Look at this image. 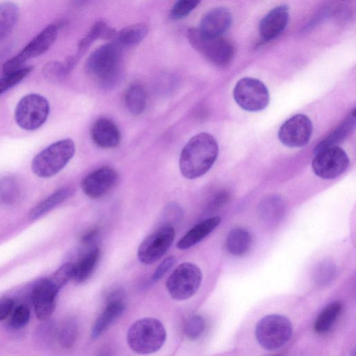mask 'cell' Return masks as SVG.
Listing matches in <instances>:
<instances>
[{
    "label": "cell",
    "mask_w": 356,
    "mask_h": 356,
    "mask_svg": "<svg viewBox=\"0 0 356 356\" xmlns=\"http://www.w3.org/2000/svg\"><path fill=\"white\" fill-rule=\"evenodd\" d=\"M218 154L217 141L211 134L202 132L185 145L179 157V169L186 179H193L206 174Z\"/></svg>",
    "instance_id": "1"
},
{
    "label": "cell",
    "mask_w": 356,
    "mask_h": 356,
    "mask_svg": "<svg viewBox=\"0 0 356 356\" xmlns=\"http://www.w3.org/2000/svg\"><path fill=\"white\" fill-rule=\"evenodd\" d=\"M122 51L123 49L113 40L95 49L88 58L87 72L100 87L109 89L120 81Z\"/></svg>",
    "instance_id": "2"
},
{
    "label": "cell",
    "mask_w": 356,
    "mask_h": 356,
    "mask_svg": "<svg viewBox=\"0 0 356 356\" xmlns=\"http://www.w3.org/2000/svg\"><path fill=\"white\" fill-rule=\"evenodd\" d=\"M166 339L163 323L154 318H143L129 328L127 341L129 348L138 354H151L159 350Z\"/></svg>",
    "instance_id": "3"
},
{
    "label": "cell",
    "mask_w": 356,
    "mask_h": 356,
    "mask_svg": "<svg viewBox=\"0 0 356 356\" xmlns=\"http://www.w3.org/2000/svg\"><path fill=\"white\" fill-rule=\"evenodd\" d=\"M75 152L74 143L66 138L56 141L40 152L33 159L31 168L39 177L48 178L59 172Z\"/></svg>",
    "instance_id": "4"
},
{
    "label": "cell",
    "mask_w": 356,
    "mask_h": 356,
    "mask_svg": "<svg viewBox=\"0 0 356 356\" xmlns=\"http://www.w3.org/2000/svg\"><path fill=\"white\" fill-rule=\"evenodd\" d=\"M293 332L289 319L280 314H270L261 318L255 327V337L264 349L273 350L284 346Z\"/></svg>",
    "instance_id": "5"
},
{
    "label": "cell",
    "mask_w": 356,
    "mask_h": 356,
    "mask_svg": "<svg viewBox=\"0 0 356 356\" xmlns=\"http://www.w3.org/2000/svg\"><path fill=\"white\" fill-rule=\"evenodd\" d=\"M191 46L208 60L218 66L227 65L234 54L232 44L221 37H208L191 28L187 32Z\"/></svg>",
    "instance_id": "6"
},
{
    "label": "cell",
    "mask_w": 356,
    "mask_h": 356,
    "mask_svg": "<svg viewBox=\"0 0 356 356\" xmlns=\"http://www.w3.org/2000/svg\"><path fill=\"white\" fill-rule=\"evenodd\" d=\"M202 273L195 264L184 262L171 273L166 282L170 296L176 300H184L192 297L199 289Z\"/></svg>",
    "instance_id": "7"
},
{
    "label": "cell",
    "mask_w": 356,
    "mask_h": 356,
    "mask_svg": "<svg viewBox=\"0 0 356 356\" xmlns=\"http://www.w3.org/2000/svg\"><path fill=\"white\" fill-rule=\"evenodd\" d=\"M49 113V104L45 97L38 94H29L18 102L15 118L19 127L33 131L46 122Z\"/></svg>",
    "instance_id": "8"
},
{
    "label": "cell",
    "mask_w": 356,
    "mask_h": 356,
    "mask_svg": "<svg viewBox=\"0 0 356 356\" xmlns=\"http://www.w3.org/2000/svg\"><path fill=\"white\" fill-rule=\"evenodd\" d=\"M233 95L237 104L248 111L264 110L270 102L268 88L264 83L254 78L240 79L234 88Z\"/></svg>",
    "instance_id": "9"
},
{
    "label": "cell",
    "mask_w": 356,
    "mask_h": 356,
    "mask_svg": "<svg viewBox=\"0 0 356 356\" xmlns=\"http://www.w3.org/2000/svg\"><path fill=\"white\" fill-rule=\"evenodd\" d=\"M57 35V26L54 24H49L29 42L18 54L3 64V74H9L22 68V66L28 60L46 52L56 41Z\"/></svg>",
    "instance_id": "10"
},
{
    "label": "cell",
    "mask_w": 356,
    "mask_h": 356,
    "mask_svg": "<svg viewBox=\"0 0 356 356\" xmlns=\"http://www.w3.org/2000/svg\"><path fill=\"white\" fill-rule=\"evenodd\" d=\"M349 159L338 145L325 147L315 151L312 163L314 172L324 179H332L341 175L348 167Z\"/></svg>",
    "instance_id": "11"
},
{
    "label": "cell",
    "mask_w": 356,
    "mask_h": 356,
    "mask_svg": "<svg viewBox=\"0 0 356 356\" xmlns=\"http://www.w3.org/2000/svg\"><path fill=\"white\" fill-rule=\"evenodd\" d=\"M173 227L163 225L148 235L140 244L138 258L145 264H152L165 254L175 238Z\"/></svg>",
    "instance_id": "12"
},
{
    "label": "cell",
    "mask_w": 356,
    "mask_h": 356,
    "mask_svg": "<svg viewBox=\"0 0 356 356\" xmlns=\"http://www.w3.org/2000/svg\"><path fill=\"white\" fill-rule=\"evenodd\" d=\"M312 134V123L305 115L297 114L280 127L278 138L280 142L289 147H302L306 145Z\"/></svg>",
    "instance_id": "13"
},
{
    "label": "cell",
    "mask_w": 356,
    "mask_h": 356,
    "mask_svg": "<svg viewBox=\"0 0 356 356\" xmlns=\"http://www.w3.org/2000/svg\"><path fill=\"white\" fill-rule=\"evenodd\" d=\"M118 174L110 166H103L88 174L82 180L83 193L90 198L105 195L118 183Z\"/></svg>",
    "instance_id": "14"
},
{
    "label": "cell",
    "mask_w": 356,
    "mask_h": 356,
    "mask_svg": "<svg viewBox=\"0 0 356 356\" xmlns=\"http://www.w3.org/2000/svg\"><path fill=\"white\" fill-rule=\"evenodd\" d=\"M58 291L49 278L38 281L32 291V300L37 318L40 321L47 319L56 307V298Z\"/></svg>",
    "instance_id": "15"
},
{
    "label": "cell",
    "mask_w": 356,
    "mask_h": 356,
    "mask_svg": "<svg viewBox=\"0 0 356 356\" xmlns=\"http://www.w3.org/2000/svg\"><path fill=\"white\" fill-rule=\"evenodd\" d=\"M289 7L282 5L270 10L260 21L259 34L262 40L275 38L285 29L289 20Z\"/></svg>",
    "instance_id": "16"
},
{
    "label": "cell",
    "mask_w": 356,
    "mask_h": 356,
    "mask_svg": "<svg viewBox=\"0 0 356 356\" xmlns=\"http://www.w3.org/2000/svg\"><path fill=\"white\" fill-rule=\"evenodd\" d=\"M90 135L96 145L104 149L116 147L120 143V131L115 123L108 118H98L92 124Z\"/></svg>",
    "instance_id": "17"
},
{
    "label": "cell",
    "mask_w": 356,
    "mask_h": 356,
    "mask_svg": "<svg viewBox=\"0 0 356 356\" xmlns=\"http://www.w3.org/2000/svg\"><path fill=\"white\" fill-rule=\"evenodd\" d=\"M232 19V15L227 9L216 8L203 16L198 30L208 37H220L229 28Z\"/></svg>",
    "instance_id": "18"
},
{
    "label": "cell",
    "mask_w": 356,
    "mask_h": 356,
    "mask_svg": "<svg viewBox=\"0 0 356 356\" xmlns=\"http://www.w3.org/2000/svg\"><path fill=\"white\" fill-rule=\"evenodd\" d=\"M125 305L122 299L107 301V305L97 317L91 330V338L95 339L104 333L124 313Z\"/></svg>",
    "instance_id": "19"
},
{
    "label": "cell",
    "mask_w": 356,
    "mask_h": 356,
    "mask_svg": "<svg viewBox=\"0 0 356 356\" xmlns=\"http://www.w3.org/2000/svg\"><path fill=\"white\" fill-rule=\"evenodd\" d=\"M220 222L221 219L219 216H213L199 222L178 241L177 248L184 250L196 245L211 233L220 224Z\"/></svg>",
    "instance_id": "20"
},
{
    "label": "cell",
    "mask_w": 356,
    "mask_h": 356,
    "mask_svg": "<svg viewBox=\"0 0 356 356\" xmlns=\"http://www.w3.org/2000/svg\"><path fill=\"white\" fill-rule=\"evenodd\" d=\"M116 33V31L109 26L106 22L103 21L95 22L86 35L80 40L74 56L79 60L95 40L98 39H114Z\"/></svg>",
    "instance_id": "21"
},
{
    "label": "cell",
    "mask_w": 356,
    "mask_h": 356,
    "mask_svg": "<svg viewBox=\"0 0 356 356\" xmlns=\"http://www.w3.org/2000/svg\"><path fill=\"white\" fill-rule=\"evenodd\" d=\"M101 250L98 247L91 248L74 264L73 280L77 283L86 282L92 274L100 259Z\"/></svg>",
    "instance_id": "22"
},
{
    "label": "cell",
    "mask_w": 356,
    "mask_h": 356,
    "mask_svg": "<svg viewBox=\"0 0 356 356\" xmlns=\"http://www.w3.org/2000/svg\"><path fill=\"white\" fill-rule=\"evenodd\" d=\"M252 245L250 232L238 227L230 230L225 239L227 250L232 255L241 256L248 252Z\"/></svg>",
    "instance_id": "23"
},
{
    "label": "cell",
    "mask_w": 356,
    "mask_h": 356,
    "mask_svg": "<svg viewBox=\"0 0 356 356\" xmlns=\"http://www.w3.org/2000/svg\"><path fill=\"white\" fill-rule=\"evenodd\" d=\"M148 27L144 24L127 26L116 33L113 39L123 49L139 44L147 35Z\"/></svg>",
    "instance_id": "24"
},
{
    "label": "cell",
    "mask_w": 356,
    "mask_h": 356,
    "mask_svg": "<svg viewBox=\"0 0 356 356\" xmlns=\"http://www.w3.org/2000/svg\"><path fill=\"white\" fill-rule=\"evenodd\" d=\"M284 213L285 205L280 197H268L260 203L259 214L261 219L266 223H277L282 219Z\"/></svg>",
    "instance_id": "25"
},
{
    "label": "cell",
    "mask_w": 356,
    "mask_h": 356,
    "mask_svg": "<svg viewBox=\"0 0 356 356\" xmlns=\"http://www.w3.org/2000/svg\"><path fill=\"white\" fill-rule=\"evenodd\" d=\"M72 194L73 190L71 188L63 187L58 189L35 206L29 213L30 218L35 220L42 217L69 198Z\"/></svg>",
    "instance_id": "26"
},
{
    "label": "cell",
    "mask_w": 356,
    "mask_h": 356,
    "mask_svg": "<svg viewBox=\"0 0 356 356\" xmlns=\"http://www.w3.org/2000/svg\"><path fill=\"white\" fill-rule=\"evenodd\" d=\"M339 301L327 305L319 314L314 323V330L318 333H325L332 329L342 311Z\"/></svg>",
    "instance_id": "27"
},
{
    "label": "cell",
    "mask_w": 356,
    "mask_h": 356,
    "mask_svg": "<svg viewBox=\"0 0 356 356\" xmlns=\"http://www.w3.org/2000/svg\"><path fill=\"white\" fill-rule=\"evenodd\" d=\"M355 111L354 109L329 136L316 145L315 151L325 147L337 145L339 143L343 140L350 134L355 127Z\"/></svg>",
    "instance_id": "28"
},
{
    "label": "cell",
    "mask_w": 356,
    "mask_h": 356,
    "mask_svg": "<svg viewBox=\"0 0 356 356\" xmlns=\"http://www.w3.org/2000/svg\"><path fill=\"white\" fill-rule=\"evenodd\" d=\"M19 17V9L10 1L0 3V42L6 38L15 26Z\"/></svg>",
    "instance_id": "29"
},
{
    "label": "cell",
    "mask_w": 356,
    "mask_h": 356,
    "mask_svg": "<svg viewBox=\"0 0 356 356\" xmlns=\"http://www.w3.org/2000/svg\"><path fill=\"white\" fill-rule=\"evenodd\" d=\"M147 97L143 87L133 84L125 93V105L130 113L134 115L142 114L146 107Z\"/></svg>",
    "instance_id": "30"
},
{
    "label": "cell",
    "mask_w": 356,
    "mask_h": 356,
    "mask_svg": "<svg viewBox=\"0 0 356 356\" xmlns=\"http://www.w3.org/2000/svg\"><path fill=\"white\" fill-rule=\"evenodd\" d=\"M337 267L333 261L326 259L319 261L314 268L312 279L318 286H325L335 277Z\"/></svg>",
    "instance_id": "31"
},
{
    "label": "cell",
    "mask_w": 356,
    "mask_h": 356,
    "mask_svg": "<svg viewBox=\"0 0 356 356\" xmlns=\"http://www.w3.org/2000/svg\"><path fill=\"white\" fill-rule=\"evenodd\" d=\"M19 191L16 179L6 176L0 179V200L5 204L14 203L19 196Z\"/></svg>",
    "instance_id": "32"
},
{
    "label": "cell",
    "mask_w": 356,
    "mask_h": 356,
    "mask_svg": "<svg viewBox=\"0 0 356 356\" xmlns=\"http://www.w3.org/2000/svg\"><path fill=\"white\" fill-rule=\"evenodd\" d=\"M78 334V325L74 319L65 321L58 334V341L64 348H69L74 343Z\"/></svg>",
    "instance_id": "33"
},
{
    "label": "cell",
    "mask_w": 356,
    "mask_h": 356,
    "mask_svg": "<svg viewBox=\"0 0 356 356\" xmlns=\"http://www.w3.org/2000/svg\"><path fill=\"white\" fill-rule=\"evenodd\" d=\"M74 271V264L67 262L62 265L49 280L56 289L59 291L69 281L73 280Z\"/></svg>",
    "instance_id": "34"
},
{
    "label": "cell",
    "mask_w": 356,
    "mask_h": 356,
    "mask_svg": "<svg viewBox=\"0 0 356 356\" xmlns=\"http://www.w3.org/2000/svg\"><path fill=\"white\" fill-rule=\"evenodd\" d=\"M33 70L32 66L22 67L15 72L4 74L0 79V95L17 84Z\"/></svg>",
    "instance_id": "35"
},
{
    "label": "cell",
    "mask_w": 356,
    "mask_h": 356,
    "mask_svg": "<svg viewBox=\"0 0 356 356\" xmlns=\"http://www.w3.org/2000/svg\"><path fill=\"white\" fill-rule=\"evenodd\" d=\"M205 329L204 318L200 315H193L186 321L184 326V333L190 340L198 339Z\"/></svg>",
    "instance_id": "36"
},
{
    "label": "cell",
    "mask_w": 356,
    "mask_h": 356,
    "mask_svg": "<svg viewBox=\"0 0 356 356\" xmlns=\"http://www.w3.org/2000/svg\"><path fill=\"white\" fill-rule=\"evenodd\" d=\"M201 0H177L172 6L170 17L179 20L188 16L200 3Z\"/></svg>",
    "instance_id": "37"
},
{
    "label": "cell",
    "mask_w": 356,
    "mask_h": 356,
    "mask_svg": "<svg viewBox=\"0 0 356 356\" xmlns=\"http://www.w3.org/2000/svg\"><path fill=\"white\" fill-rule=\"evenodd\" d=\"M183 217V211L181 208L175 203H170L165 207L163 211V220L164 224L163 225L171 226L180 222Z\"/></svg>",
    "instance_id": "38"
},
{
    "label": "cell",
    "mask_w": 356,
    "mask_h": 356,
    "mask_svg": "<svg viewBox=\"0 0 356 356\" xmlns=\"http://www.w3.org/2000/svg\"><path fill=\"white\" fill-rule=\"evenodd\" d=\"M30 318V312L26 305H19L14 312L10 319V326L14 329L24 327Z\"/></svg>",
    "instance_id": "39"
},
{
    "label": "cell",
    "mask_w": 356,
    "mask_h": 356,
    "mask_svg": "<svg viewBox=\"0 0 356 356\" xmlns=\"http://www.w3.org/2000/svg\"><path fill=\"white\" fill-rule=\"evenodd\" d=\"M176 263V259L173 256L165 258L156 268L152 276V280L156 282L170 270Z\"/></svg>",
    "instance_id": "40"
},
{
    "label": "cell",
    "mask_w": 356,
    "mask_h": 356,
    "mask_svg": "<svg viewBox=\"0 0 356 356\" xmlns=\"http://www.w3.org/2000/svg\"><path fill=\"white\" fill-rule=\"evenodd\" d=\"M14 307V301L9 298H5L0 300V321L9 316Z\"/></svg>",
    "instance_id": "41"
},
{
    "label": "cell",
    "mask_w": 356,
    "mask_h": 356,
    "mask_svg": "<svg viewBox=\"0 0 356 356\" xmlns=\"http://www.w3.org/2000/svg\"><path fill=\"white\" fill-rule=\"evenodd\" d=\"M97 234V232L95 229L88 232L85 235H83L82 241L86 244L92 243L96 238Z\"/></svg>",
    "instance_id": "42"
}]
</instances>
